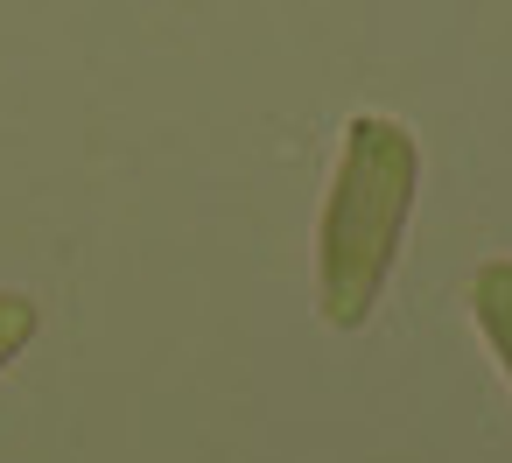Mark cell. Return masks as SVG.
<instances>
[{
  "mask_svg": "<svg viewBox=\"0 0 512 463\" xmlns=\"http://www.w3.org/2000/svg\"><path fill=\"white\" fill-rule=\"evenodd\" d=\"M421 190V148L400 120L358 113L337 148V176L316 218V309L330 330H358L400 260L407 218Z\"/></svg>",
  "mask_w": 512,
  "mask_h": 463,
  "instance_id": "obj_1",
  "label": "cell"
},
{
  "mask_svg": "<svg viewBox=\"0 0 512 463\" xmlns=\"http://www.w3.org/2000/svg\"><path fill=\"white\" fill-rule=\"evenodd\" d=\"M470 309H477V330L498 358V372L512 379V260H484L477 281H470Z\"/></svg>",
  "mask_w": 512,
  "mask_h": 463,
  "instance_id": "obj_2",
  "label": "cell"
},
{
  "mask_svg": "<svg viewBox=\"0 0 512 463\" xmlns=\"http://www.w3.org/2000/svg\"><path fill=\"white\" fill-rule=\"evenodd\" d=\"M36 323H43V316H36V302H29L22 288H0V372H8V365L36 344Z\"/></svg>",
  "mask_w": 512,
  "mask_h": 463,
  "instance_id": "obj_3",
  "label": "cell"
}]
</instances>
